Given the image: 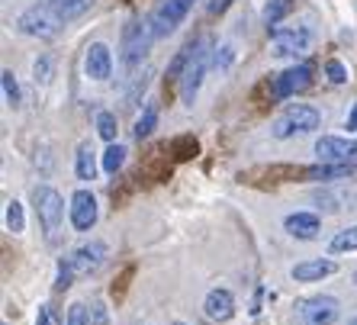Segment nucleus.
I'll return each mask as SVG.
<instances>
[{"instance_id": "obj_1", "label": "nucleus", "mask_w": 357, "mask_h": 325, "mask_svg": "<svg viewBox=\"0 0 357 325\" xmlns=\"http://www.w3.org/2000/svg\"><path fill=\"white\" fill-rule=\"evenodd\" d=\"M33 206L42 229H45V239L55 242L61 232V222H65V200H61V193L55 187H49V183H39V187H33Z\"/></svg>"}, {"instance_id": "obj_2", "label": "nucleus", "mask_w": 357, "mask_h": 325, "mask_svg": "<svg viewBox=\"0 0 357 325\" xmlns=\"http://www.w3.org/2000/svg\"><path fill=\"white\" fill-rule=\"evenodd\" d=\"M158 39L155 29H151V20H129L123 26V42H119V52H123V65L132 71L142 65V59L149 55L151 42Z\"/></svg>"}, {"instance_id": "obj_3", "label": "nucleus", "mask_w": 357, "mask_h": 325, "mask_svg": "<svg viewBox=\"0 0 357 325\" xmlns=\"http://www.w3.org/2000/svg\"><path fill=\"white\" fill-rule=\"evenodd\" d=\"M61 26L65 23H61V17L49 7V0H42L36 7L23 10L17 17V29L23 36H29V39H55V36L61 33Z\"/></svg>"}, {"instance_id": "obj_4", "label": "nucleus", "mask_w": 357, "mask_h": 325, "mask_svg": "<svg viewBox=\"0 0 357 325\" xmlns=\"http://www.w3.org/2000/svg\"><path fill=\"white\" fill-rule=\"evenodd\" d=\"M322 126V113L316 107H309V103H293L287 107L280 119L274 123V139H290L293 133H312Z\"/></svg>"}, {"instance_id": "obj_5", "label": "nucleus", "mask_w": 357, "mask_h": 325, "mask_svg": "<svg viewBox=\"0 0 357 325\" xmlns=\"http://www.w3.org/2000/svg\"><path fill=\"white\" fill-rule=\"evenodd\" d=\"M209 39H199L197 42V55H193V61L187 65V71H183L181 77V100L187 103V107H193V100H197L199 93V84H203V77H206L209 71Z\"/></svg>"}, {"instance_id": "obj_6", "label": "nucleus", "mask_w": 357, "mask_h": 325, "mask_svg": "<svg viewBox=\"0 0 357 325\" xmlns=\"http://www.w3.org/2000/svg\"><path fill=\"white\" fill-rule=\"evenodd\" d=\"M193 3H197V0H161L158 7H155V13L149 17L155 36H158V39H165V36L174 33L177 26L187 20V13H190Z\"/></svg>"}, {"instance_id": "obj_7", "label": "nucleus", "mask_w": 357, "mask_h": 325, "mask_svg": "<svg viewBox=\"0 0 357 325\" xmlns=\"http://www.w3.org/2000/svg\"><path fill=\"white\" fill-rule=\"evenodd\" d=\"M296 316L303 325H332L338 319V300L335 296H309L296 303Z\"/></svg>"}, {"instance_id": "obj_8", "label": "nucleus", "mask_w": 357, "mask_h": 325, "mask_svg": "<svg viewBox=\"0 0 357 325\" xmlns=\"http://www.w3.org/2000/svg\"><path fill=\"white\" fill-rule=\"evenodd\" d=\"M107 255H109V248L103 242H87L71 251L65 261H68V267L75 271V277H91L100 271V264L107 261Z\"/></svg>"}, {"instance_id": "obj_9", "label": "nucleus", "mask_w": 357, "mask_h": 325, "mask_svg": "<svg viewBox=\"0 0 357 325\" xmlns=\"http://www.w3.org/2000/svg\"><path fill=\"white\" fill-rule=\"evenodd\" d=\"M267 33L274 39V49L277 55H303L309 49V42H312V33H309L306 26H296V29H280V26H267Z\"/></svg>"}, {"instance_id": "obj_10", "label": "nucleus", "mask_w": 357, "mask_h": 325, "mask_svg": "<svg viewBox=\"0 0 357 325\" xmlns=\"http://www.w3.org/2000/svg\"><path fill=\"white\" fill-rule=\"evenodd\" d=\"M84 75L91 81H109L113 75V55L103 42H91L87 52H84Z\"/></svg>"}, {"instance_id": "obj_11", "label": "nucleus", "mask_w": 357, "mask_h": 325, "mask_svg": "<svg viewBox=\"0 0 357 325\" xmlns=\"http://www.w3.org/2000/svg\"><path fill=\"white\" fill-rule=\"evenodd\" d=\"M71 225L77 232H91L97 225V197L91 190H77L71 197Z\"/></svg>"}, {"instance_id": "obj_12", "label": "nucleus", "mask_w": 357, "mask_h": 325, "mask_svg": "<svg viewBox=\"0 0 357 325\" xmlns=\"http://www.w3.org/2000/svg\"><path fill=\"white\" fill-rule=\"evenodd\" d=\"M309 84H312V68L309 65H293V68H287L283 75H277L274 93L280 97V100H287V97H293V93L306 91Z\"/></svg>"}, {"instance_id": "obj_13", "label": "nucleus", "mask_w": 357, "mask_h": 325, "mask_svg": "<svg viewBox=\"0 0 357 325\" xmlns=\"http://www.w3.org/2000/svg\"><path fill=\"white\" fill-rule=\"evenodd\" d=\"M319 161H354L357 158V142L338 139V135H322L316 142Z\"/></svg>"}, {"instance_id": "obj_14", "label": "nucleus", "mask_w": 357, "mask_h": 325, "mask_svg": "<svg viewBox=\"0 0 357 325\" xmlns=\"http://www.w3.org/2000/svg\"><path fill=\"white\" fill-rule=\"evenodd\" d=\"M203 312H206V319H213V322H229V319L235 316V296L229 290H222V287H216V290L206 293Z\"/></svg>"}, {"instance_id": "obj_15", "label": "nucleus", "mask_w": 357, "mask_h": 325, "mask_svg": "<svg viewBox=\"0 0 357 325\" xmlns=\"http://www.w3.org/2000/svg\"><path fill=\"white\" fill-rule=\"evenodd\" d=\"M283 229H287L293 239H303V242H309V239H316V235H319L322 222H319L316 213H290V216L283 219Z\"/></svg>"}, {"instance_id": "obj_16", "label": "nucleus", "mask_w": 357, "mask_h": 325, "mask_svg": "<svg viewBox=\"0 0 357 325\" xmlns=\"http://www.w3.org/2000/svg\"><path fill=\"white\" fill-rule=\"evenodd\" d=\"M335 271H338V264H335L332 258H319V261H303V264H296L290 274L299 284H312V280H322V277L335 274Z\"/></svg>"}, {"instance_id": "obj_17", "label": "nucleus", "mask_w": 357, "mask_h": 325, "mask_svg": "<svg viewBox=\"0 0 357 325\" xmlns=\"http://www.w3.org/2000/svg\"><path fill=\"white\" fill-rule=\"evenodd\" d=\"M357 174V165L351 161H325L319 167H306L303 177L306 181H335V177H354Z\"/></svg>"}, {"instance_id": "obj_18", "label": "nucleus", "mask_w": 357, "mask_h": 325, "mask_svg": "<svg viewBox=\"0 0 357 325\" xmlns=\"http://www.w3.org/2000/svg\"><path fill=\"white\" fill-rule=\"evenodd\" d=\"M49 7L61 17V23H75L93 7V0H49Z\"/></svg>"}, {"instance_id": "obj_19", "label": "nucleus", "mask_w": 357, "mask_h": 325, "mask_svg": "<svg viewBox=\"0 0 357 325\" xmlns=\"http://www.w3.org/2000/svg\"><path fill=\"white\" fill-rule=\"evenodd\" d=\"M197 42H199V39H190L181 52H177L174 59H171V65H167V81H177V77H183L187 65H190L193 55H197Z\"/></svg>"}, {"instance_id": "obj_20", "label": "nucleus", "mask_w": 357, "mask_h": 325, "mask_svg": "<svg viewBox=\"0 0 357 325\" xmlns=\"http://www.w3.org/2000/svg\"><path fill=\"white\" fill-rule=\"evenodd\" d=\"M155 129H158V103H145V109H142V116L135 119V139H149L151 133H155Z\"/></svg>"}, {"instance_id": "obj_21", "label": "nucleus", "mask_w": 357, "mask_h": 325, "mask_svg": "<svg viewBox=\"0 0 357 325\" xmlns=\"http://www.w3.org/2000/svg\"><path fill=\"white\" fill-rule=\"evenodd\" d=\"M75 171H77V177H81V181H93V174H97V158H93V149L87 142L77 149Z\"/></svg>"}, {"instance_id": "obj_22", "label": "nucleus", "mask_w": 357, "mask_h": 325, "mask_svg": "<svg viewBox=\"0 0 357 325\" xmlns=\"http://www.w3.org/2000/svg\"><path fill=\"white\" fill-rule=\"evenodd\" d=\"M328 251L332 255H344V251H357V225H348L344 232H338L328 242Z\"/></svg>"}, {"instance_id": "obj_23", "label": "nucleus", "mask_w": 357, "mask_h": 325, "mask_svg": "<svg viewBox=\"0 0 357 325\" xmlns=\"http://www.w3.org/2000/svg\"><path fill=\"white\" fill-rule=\"evenodd\" d=\"M123 165H126V149H123L119 142H109V145H107V151H103V171H107V174L113 177Z\"/></svg>"}, {"instance_id": "obj_24", "label": "nucleus", "mask_w": 357, "mask_h": 325, "mask_svg": "<svg viewBox=\"0 0 357 325\" xmlns=\"http://www.w3.org/2000/svg\"><path fill=\"white\" fill-rule=\"evenodd\" d=\"M116 113H109V109H100L97 113V133L103 142H116Z\"/></svg>"}, {"instance_id": "obj_25", "label": "nucleus", "mask_w": 357, "mask_h": 325, "mask_svg": "<svg viewBox=\"0 0 357 325\" xmlns=\"http://www.w3.org/2000/svg\"><path fill=\"white\" fill-rule=\"evenodd\" d=\"M293 10V0H267V7H264V23L267 26H277L287 13Z\"/></svg>"}, {"instance_id": "obj_26", "label": "nucleus", "mask_w": 357, "mask_h": 325, "mask_svg": "<svg viewBox=\"0 0 357 325\" xmlns=\"http://www.w3.org/2000/svg\"><path fill=\"white\" fill-rule=\"evenodd\" d=\"M7 229L13 235H20L26 229V216H23V203L20 200H10L7 203Z\"/></svg>"}, {"instance_id": "obj_27", "label": "nucleus", "mask_w": 357, "mask_h": 325, "mask_svg": "<svg viewBox=\"0 0 357 325\" xmlns=\"http://www.w3.org/2000/svg\"><path fill=\"white\" fill-rule=\"evenodd\" d=\"M0 81H3V97H7V103L10 107H20V84H17V77H13L10 68L0 75Z\"/></svg>"}, {"instance_id": "obj_28", "label": "nucleus", "mask_w": 357, "mask_h": 325, "mask_svg": "<svg viewBox=\"0 0 357 325\" xmlns=\"http://www.w3.org/2000/svg\"><path fill=\"white\" fill-rule=\"evenodd\" d=\"M33 81L42 84V87L52 81V55H39V59H36V65H33Z\"/></svg>"}, {"instance_id": "obj_29", "label": "nucleus", "mask_w": 357, "mask_h": 325, "mask_svg": "<svg viewBox=\"0 0 357 325\" xmlns=\"http://www.w3.org/2000/svg\"><path fill=\"white\" fill-rule=\"evenodd\" d=\"M232 61H235V49H232V45H219V49L213 52V68H216V71H229V68H232Z\"/></svg>"}, {"instance_id": "obj_30", "label": "nucleus", "mask_w": 357, "mask_h": 325, "mask_svg": "<svg viewBox=\"0 0 357 325\" xmlns=\"http://www.w3.org/2000/svg\"><path fill=\"white\" fill-rule=\"evenodd\" d=\"M171 149H174V155L181 161H187V158H193V155H197V139H190V135H181V139H177Z\"/></svg>"}, {"instance_id": "obj_31", "label": "nucleus", "mask_w": 357, "mask_h": 325, "mask_svg": "<svg viewBox=\"0 0 357 325\" xmlns=\"http://www.w3.org/2000/svg\"><path fill=\"white\" fill-rule=\"evenodd\" d=\"M325 75H328V81L332 84H344L348 81V68L341 65L338 59H332V61H325Z\"/></svg>"}, {"instance_id": "obj_32", "label": "nucleus", "mask_w": 357, "mask_h": 325, "mask_svg": "<svg viewBox=\"0 0 357 325\" xmlns=\"http://www.w3.org/2000/svg\"><path fill=\"white\" fill-rule=\"evenodd\" d=\"M65 325H91V316H87V306L75 303V306H68V319Z\"/></svg>"}, {"instance_id": "obj_33", "label": "nucleus", "mask_w": 357, "mask_h": 325, "mask_svg": "<svg viewBox=\"0 0 357 325\" xmlns=\"http://www.w3.org/2000/svg\"><path fill=\"white\" fill-rule=\"evenodd\" d=\"M71 280H77L75 277V271H71V267H68V261H61L59 264V280H55V290H68V287H71Z\"/></svg>"}, {"instance_id": "obj_34", "label": "nucleus", "mask_w": 357, "mask_h": 325, "mask_svg": "<svg viewBox=\"0 0 357 325\" xmlns=\"http://www.w3.org/2000/svg\"><path fill=\"white\" fill-rule=\"evenodd\" d=\"M36 325H55L52 322V309L49 306H39V312H36Z\"/></svg>"}, {"instance_id": "obj_35", "label": "nucleus", "mask_w": 357, "mask_h": 325, "mask_svg": "<svg viewBox=\"0 0 357 325\" xmlns=\"http://www.w3.org/2000/svg\"><path fill=\"white\" fill-rule=\"evenodd\" d=\"M229 3H232V0H209V13H222V10H229Z\"/></svg>"}, {"instance_id": "obj_36", "label": "nucleus", "mask_w": 357, "mask_h": 325, "mask_svg": "<svg viewBox=\"0 0 357 325\" xmlns=\"http://www.w3.org/2000/svg\"><path fill=\"white\" fill-rule=\"evenodd\" d=\"M348 133H357V103L351 107V116H348Z\"/></svg>"}, {"instance_id": "obj_37", "label": "nucleus", "mask_w": 357, "mask_h": 325, "mask_svg": "<svg viewBox=\"0 0 357 325\" xmlns=\"http://www.w3.org/2000/svg\"><path fill=\"white\" fill-rule=\"evenodd\" d=\"M348 325H357V316H354V319H351V322H348Z\"/></svg>"}, {"instance_id": "obj_38", "label": "nucleus", "mask_w": 357, "mask_h": 325, "mask_svg": "<svg viewBox=\"0 0 357 325\" xmlns=\"http://www.w3.org/2000/svg\"><path fill=\"white\" fill-rule=\"evenodd\" d=\"M171 325H187V322H171Z\"/></svg>"}, {"instance_id": "obj_39", "label": "nucleus", "mask_w": 357, "mask_h": 325, "mask_svg": "<svg viewBox=\"0 0 357 325\" xmlns=\"http://www.w3.org/2000/svg\"><path fill=\"white\" fill-rule=\"evenodd\" d=\"M354 284H357V271H354Z\"/></svg>"}]
</instances>
